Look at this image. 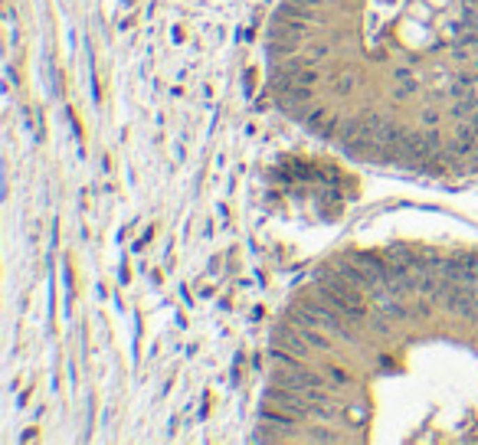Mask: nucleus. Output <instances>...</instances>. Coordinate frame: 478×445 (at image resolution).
<instances>
[]
</instances>
